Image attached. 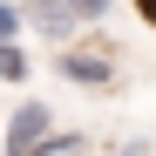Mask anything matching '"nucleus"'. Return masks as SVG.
I'll return each mask as SVG.
<instances>
[{
	"mask_svg": "<svg viewBox=\"0 0 156 156\" xmlns=\"http://www.w3.org/2000/svg\"><path fill=\"white\" fill-rule=\"evenodd\" d=\"M75 7V20H82V27H102V20L115 14V0H68Z\"/></svg>",
	"mask_w": 156,
	"mask_h": 156,
	"instance_id": "7",
	"label": "nucleus"
},
{
	"mask_svg": "<svg viewBox=\"0 0 156 156\" xmlns=\"http://www.w3.org/2000/svg\"><path fill=\"white\" fill-rule=\"evenodd\" d=\"M88 143H95L88 129H61V122H55V129H48V143H41V149H48V156H82Z\"/></svg>",
	"mask_w": 156,
	"mask_h": 156,
	"instance_id": "5",
	"label": "nucleus"
},
{
	"mask_svg": "<svg viewBox=\"0 0 156 156\" xmlns=\"http://www.w3.org/2000/svg\"><path fill=\"white\" fill-rule=\"evenodd\" d=\"M27 34V14H20V0H0V41H20Z\"/></svg>",
	"mask_w": 156,
	"mask_h": 156,
	"instance_id": "6",
	"label": "nucleus"
},
{
	"mask_svg": "<svg viewBox=\"0 0 156 156\" xmlns=\"http://www.w3.org/2000/svg\"><path fill=\"white\" fill-rule=\"evenodd\" d=\"M0 82H34V61H27V48H20V41H0Z\"/></svg>",
	"mask_w": 156,
	"mask_h": 156,
	"instance_id": "4",
	"label": "nucleus"
},
{
	"mask_svg": "<svg viewBox=\"0 0 156 156\" xmlns=\"http://www.w3.org/2000/svg\"><path fill=\"white\" fill-rule=\"evenodd\" d=\"M48 129H55V109H48L41 95H27V102L7 115V129H0V149H7V156H34V149L48 143Z\"/></svg>",
	"mask_w": 156,
	"mask_h": 156,
	"instance_id": "2",
	"label": "nucleus"
},
{
	"mask_svg": "<svg viewBox=\"0 0 156 156\" xmlns=\"http://www.w3.org/2000/svg\"><path fill=\"white\" fill-rule=\"evenodd\" d=\"M55 75H61L68 88H115V82H122L115 48H109V41H82V34H75L68 48H55Z\"/></svg>",
	"mask_w": 156,
	"mask_h": 156,
	"instance_id": "1",
	"label": "nucleus"
},
{
	"mask_svg": "<svg viewBox=\"0 0 156 156\" xmlns=\"http://www.w3.org/2000/svg\"><path fill=\"white\" fill-rule=\"evenodd\" d=\"M20 14H27V34L48 41V48H68L75 34H82V20H75L68 0H20Z\"/></svg>",
	"mask_w": 156,
	"mask_h": 156,
	"instance_id": "3",
	"label": "nucleus"
}]
</instances>
